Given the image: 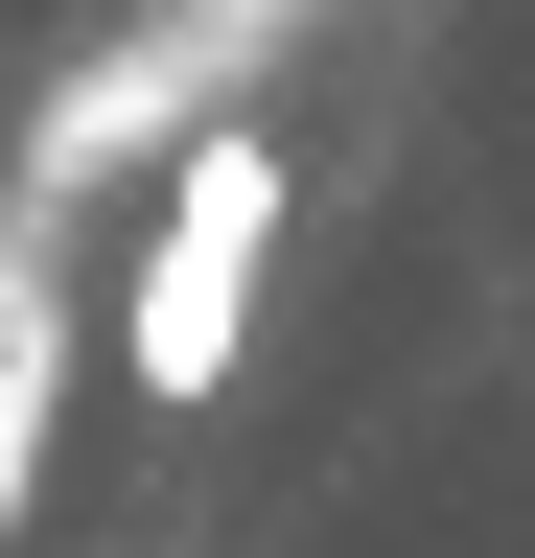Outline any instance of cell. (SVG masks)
I'll list each match as a JSON object with an SVG mask.
<instances>
[{
  "label": "cell",
  "mask_w": 535,
  "mask_h": 558,
  "mask_svg": "<svg viewBox=\"0 0 535 558\" xmlns=\"http://www.w3.org/2000/svg\"><path fill=\"white\" fill-rule=\"evenodd\" d=\"M280 209H303L280 117H210V140L163 163V233H141V279H117V373H141L163 418H186V396H233V326H256V256H280Z\"/></svg>",
  "instance_id": "6da1fadb"
}]
</instances>
